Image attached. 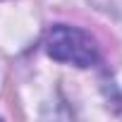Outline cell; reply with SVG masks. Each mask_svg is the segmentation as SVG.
Instances as JSON below:
<instances>
[{
  "label": "cell",
  "instance_id": "obj_1",
  "mask_svg": "<svg viewBox=\"0 0 122 122\" xmlns=\"http://www.w3.org/2000/svg\"><path fill=\"white\" fill-rule=\"evenodd\" d=\"M46 50L57 62H70L77 67H91L98 62V46L86 31L77 26H53L46 38Z\"/></svg>",
  "mask_w": 122,
  "mask_h": 122
}]
</instances>
